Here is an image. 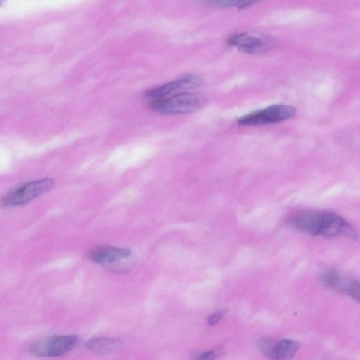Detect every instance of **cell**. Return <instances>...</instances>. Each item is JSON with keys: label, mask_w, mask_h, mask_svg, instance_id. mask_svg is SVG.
I'll return each mask as SVG.
<instances>
[{"label": "cell", "mask_w": 360, "mask_h": 360, "mask_svg": "<svg viewBox=\"0 0 360 360\" xmlns=\"http://www.w3.org/2000/svg\"><path fill=\"white\" fill-rule=\"evenodd\" d=\"M296 231L314 237L332 238L357 235L350 224L340 215L327 211H305L295 215L289 221Z\"/></svg>", "instance_id": "6da1fadb"}, {"label": "cell", "mask_w": 360, "mask_h": 360, "mask_svg": "<svg viewBox=\"0 0 360 360\" xmlns=\"http://www.w3.org/2000/svg\"><path fill=\"white\" fill-rule=\"evenodd\" d=\"M87 257L107 271L118 275L129 273L137 260L132 250L115 246L94 248L89 251Z\"/></svg>", "instance_id": "7a4b0ae2"}, {"label": "cell", "mask_w": 360, "mask_h": 360, "mask_svg": "<svg viewBox=\"0 0 360 360\" xmlns=\"http://www.w3.org/2000/svg\"><path fill=\"white\" fill-rule=\"evenodd\" d=\"M206 103V98L201 94L183 92L150 102V108L161 114L183 115L199 110Z\"/></svg>", "instance_id": "3957f363"}, {"label": "cell", "mask_w": 360, "mask_h": 360, "mask_svg": "<svg viewBox=\"0 0 360 360\" xmlns=\"http://www.w3.org/2000/svg\"><path fill=\"white\" fill-rule=\"evenodd\" d=\"M55 186L54 179L51 178L35 180L27 183L6 195L2 204L6 207L25 205L33 199L47 194Z\"/></svg>", "instance_id": "277c9868"}, {"label": "cell", "mask_w": 360, "mask_h": 360, "mask_svg": "<svg viewBox=\"0 0 360 360\" xmlns=\"http://www.w3.org/2000/svg\"><path fill=\"white\" fill-rule=\"evenodd\" d=\"M294 107L277 105L251 112L238 120V124L242 126H260L269 124L282 123L295 116Z\"/></svg>", "instance_id": "5b68a950"}, {"label": "cell", "mask_w": 360, "mask_h": 360, "mask_svg": "<svg viewBox=\"0 0 360 360\" xmlns=\"http://www.w3.org/2000/svg\"><path fill=\"white\" fill-rule=\"evenodd\" d=\"M78 338L74 335L52 336L35 343L30 351L40 357H58L71 351L78 343Z\"/></svg>", "instance_id": "8992f818"}, {"label": "cell", "mask_w": 360, "mask_h": 360, "mask_svg": "<svg viewBox=\"0 0 360 360\" xmlns=\"http://www.w3.org/2000/svg\"><path fill=\"white\" fill-rule=\"evenodd\" d=\"M228 44L246 54L266 52L275 46L273 39L262 34L249 33L234 34L229 38Z\"/></svg>", "instance_id": "52a82bcc"}, {"label": "cell", "mask_w": 360, "mask_h": 360, "mask_svg": "<svg viewBox=\"0 0 360 360\" xmlns=\"http://www.w3.org/2000/svg\"><path fill=\"white\" fill-rule=\"evenodd\" d=\"M204 84L202 78L195 75H187L172 82L150 90L145 96L150 102L183 93V90L196 88Z\"/></svg>", "instance_id": "ba28073f"}, {"label": "cell", "mask_w": 360, "mask_h": 360, "mask_svg": "<svg viewBox=\"0 0 360 360\" xmlns=\"http://www.w3.org/2000/svg\"><path fill=\"white\" fill-rule=\"evenodd\" d=\"M321 283L325 287L352 297L359 301V282L335 269H330L321 277Z\"/></svg>", "instance_id": "9c48e42d"}, {"label": "cell", "mask_w": 360, "mask_h": 360, "mask_svg": "<svg viewBox=\"0 0 360 360\" xmlns=\"http://www.w3.org/2000/svg\"><path fill=\"white\" fill-rule=\"evenodd\" d=\"M86 348L98 354H109L117 352L123 348V342L116 339L95 338L88 340L85 343Z\"/></svg>", "instance_id": "30bf717a"}, {"label": "cell", "mask_w": 360, "mask_h": 360, "mask_svg": "<svg viewBox=\"0 0 360 360\" xmlns=\"http://www.w3.org/2000/svg\"><path fill=\"white\" fill-rule=\"evenodd\" d=\"M298 350V344L290 339H284L276 342L271 359L290 360Z\"/></svg>", "instance_id": "8fae6325"}, {"label": "cell", "mask_w": 360, "mask_h": 360, "mask_svg": "<svg viewBox=\"0 0 360 360\" xmlns=\"http://www.w3.org/2000/svg\"><path fill=\"white\" fill-rule=\"evenodd\" d=\"M254 3H255L252 1H213L209 3V4L213 7H234L240 9L249 7Z\"/></svg>", "instance_id": "7c38bea8"}, {"label": "cell", "mask_w": 360, "mask_h": 360, "mask_svg": "<svg viewBox=\"0 0 360 360\" xmlns=\"http://www.w3.org/2000/svg\"><path fill=\"white\" fill-rule=\"evenodd\" d=\"M276 341L269 339H262L259 341L258 347L262 352L271 359Z\"/></svg>", "instance_id": "4fadbf2b"}, {"label": "cell", "mask_w": 360, "mask_h": 360, "mask_svg": "<svg viewBox=\"0 0 360 360\" xmlns=\"http://www.w3.org/2000/svg\"><path fill=\"white\" fill-rule=\"evenodd\" d=\"M221 353L220 349H214L204 352H198L192 355V360H215Z\"/></svg>", "instance_id": "5bb4252c"}, {"label": "cell", "mask_w": 360, "mask_h": 360, "mask_svg": "<svg viewBox=\"0 0 360 360\" xmlns=\"http://www.w3.org/2000/svg\"><path fill=\"white\" fill-rule=\"evenodd\" d=\"M225 314H226V312L224 310L217 311L212 314L208 320V325L210 326L217 325L222 319Z\"/></svg>", "instance_id": "9a60e30c"}]
</instances>
